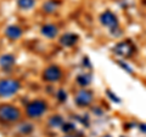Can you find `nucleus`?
I'll return each mask as SVG.
<instances>
[{"label": "nucleus", "instance_id": "obj_1", "mask_svg": "<svg viewBox=\"0 0 146 137\" xmlns=\"http://www.w3.org/2000/svg\"><path fill=\"white\" fill-rule=\"evenodd\" d=\"M21 118L20 109L11 104H0V121L13 123Z\"/></svg>", "mask_w": 146, "mask_h": 137}, {"label": "nucleus", "instance_id": "obj_2", "mask_svg": "<svg viewBox=\"0 0 146 137\" xmlns=\"http://www.w3.org/2000/svg\"><path fill=\"white\" fill-rule=\"evenodd\" d=\"M21 88L18 80L15 79H3L0 80V96L7 97V96L15 95Z\"/></svg>", "mask_w": 146, "mask_h": 137}, {"label": "nucleus", "instance_id": "obj_3", "mask_svg": "<svg viewBox=\"0 0 146 137\" xmlns=\"http://www.w3.org/2000/svg\"><path fill=\"white\" fill-rule=\"evenodd\" d=\"M45 112H46V103L44 101H40V99L31 102L27 106V114L29 118H39Z\"/></svg>", "mask_w": 146, "mask_h": 137}, {"label": "nucleus", "instance_id": "obj_4", "mask_svg": "<svg viewBox=\"0 0 146 137\" xmlns=\"http://www.w3.org/2000/svg\"><path fill=\"white\" fill-rule=\"evenodd\" d=\"M113 51H115V53H117L118 56L128 57V56H130V55L133 53L134 46H133V44H131L130 41L125 40V41H122L119 44H117L115 46V49H113Z\"/></svg>", "mask_w": 146, "mask_h": 137}, {"label": "nucleus", "instance_id": "obj_5", "mask_svg": "<svg viewBox=\"0 0 146 137\" xmlns=\"http://www.w3.org/2000/svg\"><path fill=\"white\" fill-rule=\"evenodd\" d=\"M43 78H44V80L49 81V83H54V81L60 80V78H61L60 68L56 67V66L48 67L43 73Z\"/></svg>", "mask_w": 146, "mask_h": 137}, {"label": "nucleus", "instance_id": "obj_6", "mask_svg": "<svg viewBox=\"0 0 146 137\" xmlns=\"http://www.w3.org/2000/svg\"><path fill=\"white\" fill-rule=\"evenodd\" d=\"M100 21H101V23L104 26H106L108 27L110 29H116L117 27H118V20H117V17L113 15V13L111 11H105L101 17H100Z\"/></svg>", "mask_w": 146, "mask_h": 137}, {"label": "nucleus", "instance_id": "obj_7", "mask_svg": "<svg viewBox=\"0 0 146 137\" xmlns=\"http://www.w3.org/2000/svg\"><path fill=\"white\" fill-rule=\"evenodd\" d=\"M93 101V94L89 90H80L78 94L76 95V103L78 106H88V104Z\"/></svg>", "mask_w": 146, "mask_h": 137}, {"label": "nucleus", "instance_id": "obj_8", "mask_svg": "<svg viewBox=\"0 0 146 137\" xmlns=\"http://www.w3.org/2000/svg\"><path fill=\"white\" fill-rule=\"evenodd\" d=\"M77 41H78V35L73 34V33H66L61 36L60 39V44L62 46H73Z\"/></svg>", "mask_w": 146, "mask_h": 137}, {"label": "nucleus", "instance_id": "obj_9", "mask_svg": "<svg viewBox=\"0 0 146 137\" xmlns=\"http://www.w3.org/2000/svg\"><path fill=\"white\" fill-rule=\"evenodd\" d=\"M5 35L7 38H10L11 40H16L22 35V30L17 26H9L5 30Z\"/></svg>", "mask_w": 146, "mask_h": 137}, {"label": "nucleus", "instance_id": "obj_10", "mask_svg": "<svg viewBox=\"0 0 146 137\" xmlns=\"http://www.w3.org/2000/svg\"><path fill=\"white\" fill-rule=\"evenodd\" d=\"M57 33H58L57 27L54 26V24H45L42 27V34L49 39L55 38V36L57 35Z\"/></svg>", "mask_w": 146, "mask_h": 137}, {"label": "nucleus", "instance_id": "obj_11", "mask_svg": "<svg viewBox=\"0 0 146 137\" xmlns=\"http://www.w3.org/2000/svg\"><path fill=\"white\" fill-rule=\"evenodd\" d=\"M13 63H15V57L12 55H3L0 57V66L3 67V69H11Z\"/></svg>", "mask_w": 146, "mask_h": 137}, {"label": "nucleus", "instance_id": "obj_12", "mask_svg": "<svg viewBox=\"0 0 146 137\" xmlns=\"http://www.w3.org/2000/svg\"><path fill=\"white\" fill-rule=\"evenodd\" d=\"M63 124H65V123H63V119L60 115H55L49 119V126H51V127H60Z\"/></svg>", "mask_w": 146, "mask_h": 137}, {"label": "nucleus", "instance_id": "obj_13", "mask_svg": "<svg viewBox=\"0 0 146 137\" xmlns=\"http://www.w3.org/2000/svg\"><path fill=\"white\" fill-rule=\"evenodd\" d=\"M57 6H58V3H57V1H54V0H49L48 3H45L44 10H45V12L51 13V12H54L55 10H56Z\"/></svg>", "mask_w": 146, "mask_h": 137}, {"label": "nucleus", "instance_id": "obj_14", "mask_svg": "<svg viewBox=\"0 0 146 137\" xmlns=\"http://www.w3.org/2000/svg\"><path fill=\"white\" fill-rule=\"evenodd\" d=\"M77 81H78V84L82 85V86H86L88 84H90L91 81V78L89 74H83V75H78L77 78Z\"/></svg>", "mask_w": 146, "mask_h": 137}, {"label": "nucleus", "instance_id": "obj_15", "mask_svg": "<svg viewBox=\"0 0 146 137\" xmlns=\"http://www.w3.org/2000/svg\"><path fill=\"white\" fill-rule=\"evenodd\" d=\"M34 0H18V6L21 9H31L34 5Z\"/></svg>", "mask_w": 146, "mask_h": 137}, {"label": "nucleus", "instance_id": "obj_16", "mask_svg": "<svg viewBox=\"0 0 146 137\" xmlns=\"http://www.w3.org/2000/svg\"><path fill=\"white\" fill-rule=\"evenodd\" d=\"M32 129H33V126H32L31 124H23V125H21V127H20L21 132H23V134H28V132L32 131Z\"/></svg>", "mask_w": 146, "mask_h": 137}, {"label": "nucleus", "instance_id": "obj_17", "mask_svg": "<svg viewBox=\"0 0 146 137\" xmlns=\"http://www.w3.org/2000/svg\"><path fill=\"white\" fill-rule=\"evenodd\" d=\"M57 97H58L60 101H66V92L63 90H60L58 94H57Z\"/></svg>", "mask_w": 146, "mask_h": 137}, {"label": "nucleus", "instance_id": "obj_18", "mask_svg": "<svg viewBox=\"0 0 146 137\" xmlns=\"http://www.w3.org/2000/svg\"><path fill=\"white\" fill-rule=\"evenodd\" d=\"M73 129H74V126H73L72 124H63L62 125V130L63 131H70V130H73Z\"/></svg>", "mask_w": 146, "mask_h": 137}, {"label": "nucleus", "instance_id": "obj_19", "mask_svg": "<svg viewBox=\"0 0 146 137\" xmlns=\"http://www.w3.org/2000/svg\"><path fill=\"white\" fill-rule=\"evenodd\" d=\"M66 137H73V136H66Z\"/></svg>", "mask_w": 146, "mask_h": 137}]
</instances>
